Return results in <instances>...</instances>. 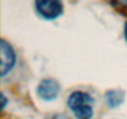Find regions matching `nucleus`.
I'll return each instance as SVG.
<instances>
[{"label": "nucleus", "instance_id": "obj_1", "mask_svg": "<svg viewBox=\"0 0 127 119\" xmlns=\"http://www.w3.org/2000/svg\"><path fill=\"white\" fill-rule=\"evenodd\" d=\"M67 105L77 119H91L94 117V98L86 92H72L69 96Z\"/></svg>", "mask_w": 127, "mask_h": 119}, {"label": "nucleus", "instance_id": "obj_2", "mask_svg": "<svg viewBox=\"0 0 127 119\" xmlns=\"http://www.w3.org/2000/svg\"><path fill=\"white\" fill-rule=\"evenodd\" d=\"M35 9L41 18L46 20H54L62 14L64 5L56 0H40L35 3Z\"/></svg>", "mask_w": 127, "mask_h": 119}, {"label": "nucleus", "instance_id": "obj_3", "mask_svg": "<svg viewBox=\"0 0 127 119\" xmlns=\"http://www.w3.org/2000/svg\"><path fill=\"white\" fill-rule=\"evenodd\" d=\"M60 93V84L52 78H45L37 84V96L44 100H52Z\"/></svg>", "mask_w": 127, "mask_h": 119}, {"label": "nucleus", "instance_id": "obj_4", "mask_svg": "<svg viewBox=\"0 0 127 119\" xmlns=\"http://www.w3.org/2000/svg\"><path fill=\"white\" fill-rule=\"evenodd\" d=\"M0 52H1V76H5L14 67L16 57H15V52L11 45L8 43L5 40H1Z\"/></svg>", "mask_w": 127, "mask_h": 119}, {"label": "nucleus", "instance_id": "obj_5", "mask_svg": "<svg viewBox=\"0 0 127 119\" xmlns=\"http://www.w3.org/2000/svg\"><path fill=\"white\" fill-rule=\"evenodd\" d=\"M123 99H125V93L120 89H112L106 93V102L111 108H116L120 104H122Z\"/></svg>", "mask_w": 127, "mask_h": 119}, {"label": "nucleus", "instance_id": "obj_6", "mask_svg": "<svg viewBox=\"0 0 127 119\" xmlns=\"http://www.w3.org/2000/svg\"><path fill=\"white\" fill-rule=\"evenodd\" d=\"M125 39H126V41H127V22L125 24Z\"/></svg>", "mask_w": 127, "mask_h": 119}]
</instances>
